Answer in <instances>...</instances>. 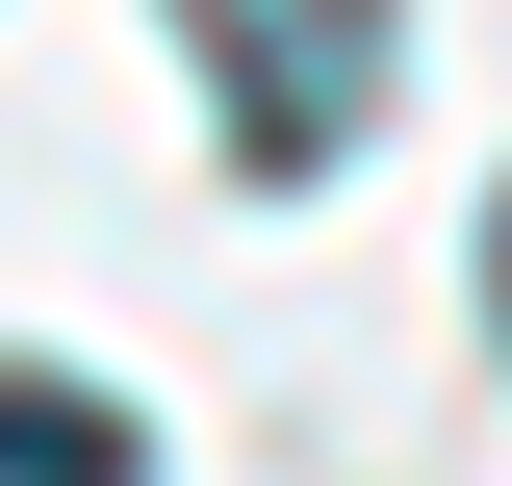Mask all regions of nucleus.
<instances>
[{"label":"nucleus","instance_id":"nucleus-1","mask_svg":"<svg viewBox=\"0 0 512 486\" xmlns=\"http://www.w3.org/2000/svg\"><path fill=\"white\" fill-rule=\"evenodd\" d=\"M180 26L231 52V154H256V180H308L333 128L384 103V0H180Z\"/></svg>","mask_w":512,"mask_h":486},{"label":"nucleus","instance_id":"nucleus-2","mask_svg":"<svg viewBox=\"0 0 512 486\" xmlns=\"http://www.w3.org/2000/svg\"><path fill=\"white\" fill-rule=\"evenodd\" d=\"M0 486H154V435L103 384H0Z\"/></svg>","mask_w":512,"mask_h":486},{"label":"nucleus","instance_id":"nucleus-3","mask_svg":"<svg viewBox=\"0 0 512 486\" xmlns=\"http://www.w3.org/2000/svg\"><path fill=\"white\" fill-rule=\"evenodd\" d=\"M487 333H512V205H487Z\"/></svg>","mask_w":512,"mask_h":486}]
</instances>
